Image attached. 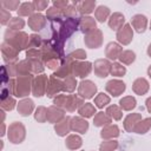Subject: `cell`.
Returning a JSON list of instances; mask_svg holds the SVG:
<instances>
[{
  "instance_id": "cell-1",
  "label": "cell",
  "mask_w": 151,
  "mask_h": 151,
  "mask_svg": "<svg viewBox=\"0 0 151 151\" xmlns=\"http://www.w3.org/2000/svg\"><path fill=\"white\" fill-rule=\"evenodd\" d=\"M4 41L15 47L19 52L22 50H28L29 46V35L24 31H12L6 29L4 34Z\"/></svg>"
},
{
  "instance_id": "cell-2",
  "label": "cell",
  "mask_w": 151,
  "mask_h": 151,
  "mask_svg": "<svg viewBox=\"0 0 151 151\" xmlns=\"http://www.w3.org/2000/svg\"><path fill=\"white\" fill-rule=\"evenodd\" d=\"M33 74L27 76H19L14 79V86H13V96L17 98H26L32 92V85H33Z\"/></svg>"
},
{
  "instance_id": "cell-3",
  "label": "cell",
  "mask_w": 151,
  "mask_h": 151,
  "mask_svg": "<svg viewBox=\"0 0 151 151\" xmlns=\"http://www.w3.org/2000/svg\"><path fill=\"white\" fill-rule=\"evenodd\" d=\"M7 137H8V140L12 144L22 143L25 140V137H26V127H25V125L22 123H20V122H13L8 126Z\"/></svg>"
},
{
  "instance_id": "cell-4",
  "label": "cell",
  "mask_w": 151,
  "mask_h": 151,
  "mask_svg": "<svg viewBox=\"0 0 151 151\" xmlns=\"http://www.w3.org/2000/svg\"><path fill=\"white\" fill-rule=\"evenodd\" d=\"M97 85L88 79H83L78 84V96L83 99H91L97 93Z\"/></svg>"
},
{
  "instance_id": "cell-5",
  "label": "cell",
  "mask_w": 151,
  "mask_h": 151,
  "mask_svg": "<svg viewBox=\"0 0 151 151\" xmlns=\"http://www.w3.org/2000/svg\"><path fill=\"white\" fill-rule=\"evenodd\" d=\"M47 83H48V77L46 74L42 73V74L35 76L33 79V85H32V94L37 98L46 96Z\"/></svg>"
},
{
  "instance_id": "cell-6",
  "label": "cell",
  "mask_w": 151,
  "mask_h": 151,
  "mask_svg": "<svg viewBox=\"0 0 151 151\" xmlns=\"http://www.w3.org/2000/svg\"><path fill=\"white\" fill-rule=\"evenodd\" d=\"M93 70V64L90 61H73L72 63V74L77 78L85 79Z\"/></svg>"
},
{
  "instance_id": "cell-7",
  "label": "cell",
  "mask_w": 151,
  "mask_h": 151,
  "mask_svg": "<svg viewBox=\"0 0 151 151\" xmlns=\"http://www.w3.org/2000/svg\"><path fill=\"white\" fill-rule=\"evenodd\" d=\"M103 39H104L103 32L99 28H97V29L85 34L84 42H85L86 47H88V48H99L103 45Z\"/></svg>"
},
{
  "instance_id": "cell-8",
  "label": "cell",
  "mask_w": 151,
  "mask_h": 151,
  "mask_svg": "<svg viewBox=\"0 0 151 151\" xmlns=\"http://www.w3.org/2000/svg\"><path fill=\"white\" fill-rule=\"evenodd\" d=\"M63 91H64V80L51 76L48 78V83H47L46 96L48 98H54L55 96H58V93H60Z\"/></svg>"
},
{
  "instance_id": "cell-9",
  "label": "cell",
  "mask_w": 151,
  "mask_h": 151,
  "mask_svg": "<svg viewBox=\"0 0 151 151\" xmlns=\"http://www.w3.org/2000/svg\"><path fill=\"white\" fill-rule=\"evenodd\" d=\"M1 53H2V58L7 64H12V63H18L19 60V51L13 47L12 45L7 44L6 41H4L1 44Z\"/></svg>"
},
{
  "instance_id": "cell-10",
  "label": "cell",
  "mask_w": 151,
  "mask_h": 151,
  "mask_svg": "<svg viewBox=\"0 0 151 151\" xmlns=\"http://www.w3.org/2000/svg\"><path fill=\"white\" fill-rule=\"evenodd\" d=\"M105 90L109 94H111L112 97H118L120 94H123L126 90V85L123 80L119 79H111L106 83L105 85Z\"/></svg>"
},
{
  "instance_id": "cell-11",
  "label": "cell",
  "mask_w": 151,
  "mask_h": 151,
  "mask_svg": "<svg viewBox=\"0 0 151 151\" xmlns=\"http://www.w3.org/2000/svg\"><path fill=\"white\" fill-rule=\"evenodd\" d=\"M112 63L109 59H97L93 64V71L94 74L99 78H105L110 74Z\"/></svg>"
},
{
  "instance_id": "cell-12",
  "label": "cell",
  "mask_w": 151,
  "mask_h": 151,
  "mask_svg": "<svg viewBox=\"0 0 151 151\" xmlns=\"http://www.w3.org/2000/svg\"><path fill=\"white\" fill-rule=\"evenodd\" d=\"M117 41L120 45H129L133 39V29L130 24H125L116 34Z\"/></svg>"
},
{
  "instance_id": "cell-13",
  "label": "cell",
  "mask_w": 151,
  "mask_h": 151,
  "mask_svg": "<svg viewBox=\"0 0 151 151\" xmlns=\"http://www.w3.org/2000/svg\"><path fill=\"white\" fill-rule=\"evenodd\" d=\"M46 15L41 14V13H34L32 17L28 18V21H27V25L28 27L34 31V32H39L41 31L45 25H46Z\"/></svg>"
},
{
  "instance_id": "cell-14",
  "label": "cell",
  "mask_w": 151,
  "mask_h": 151,
  "mask_svg": "<svg viewBox=\"0 0 151 151\" xmlns=\"http://www.w3.org/2000/svg\"><path fill=\"white\" fill-rule=\"evenodd\" d=\"M88 130V122L80 117V116H74L71 118V131L78 132L80 134H85Z\"/></svg>"
},
{
  "instance_id": "cell-15",
  "label": "cell",
  "mask_w": 151,
  "mask_h": 151,
  "mask_svg": "<svg viewBox=\"0 0 151 151\" xmlns=\"http://www.w3.org/2000/svg\"><path fill=\"white\" fill-rule=\"evenodd\" d=\"M65 116V110L61 107H58L55 105H52L47 107V122L52 124L59 123L61 119H64Z\"/></svg>"
},
{
  "instance_id": "cell-16",
  "label": "cell",
  "mask_w": 151,
  "mask_h": 151,
  "mask_svg": "<svg viewBox=\"0 0 151 151\" xmlns=\"http://www.w3.org/2000/svg\"><path fill=\"white\" fill-rule=\"evenodd\" d=\"M79 29L84 34H87L97 29V21L90 15H83L79 18Z\"/></svg>"
},
{
  "instance_id": "cell-17",
  "label": "cell",
  "mask_w": 151,
  "mask_h": 151,
  "mask_svg": "<svg viewBox=\"0 0 151 151\" xmlns=\"http://www.w3.org/2000/svg\"><path fill=\"white\" fill-rule=\"evenodd\" d=\"M122 52H123L122 45L118 44V42H114V41L109 42L106 45V47H105V55H106V58L109 60H113L114 61V60L119 59Z\"/></svg>"
},
{
  "instance_id": "cell-18",
  "label": "cell",
  "mask_w": 151,
  "mask_h": 151,
  "mask_svg": "<svg viewBox=\"0 0 151 151\" xmlns=\"http://www.w3.org/2000/svg\"><path fill=\"white\" fill-rule=\"evenodd\" d=\"M18 113L22 117H28L33 111H34V101L29 98H24L21 99L18 105H17Z\"/></svg>"
},
{
  "instance_id": "cell-19",
  "label": "cell",
  "mask_w": 151,
  "mask_h": 151,
  "mask_svg": "<svg viewBox=\"0 0 151 151\" xmlns=\"http://www.w3.org/2000/svg\"><path fill=\"white\" fill-rule=\"evenodd\" d=\"M73 4L78 8V13L83 15H88L93 11H96V1L94 0H84V1H73Z\"/></svg>"
},
{
  "instance_id": "cell-20",
  "label": "cell",
  "mask_w": 151,
  "mask_h": 151,
  "mask_svg": "<svg viewBox=\"0 0 151 151\" xmlns=\"http://www.w3.org/2000/svg\"><path fill=\"white\" fill-rule=\"evenodd\" d=\"M71 118L72 117L66 116L59 123L54 124V131L59 137H66V134L70 133V131H71Z\"/></svg>"
},
{
  "instance_id": "cell-21",
  "label": "cell",
  "mask_w": 151,
  "mask_h": 151,
  "mask_svg": "<svg viewBox=\"0 0 151 151\" xmlns=\"http://www.w3.org/2000/svg\"><path fill=\"white\" fill-rule=\"evenodd\" d=\"M131 25L137 33H144L147 27V18L143 14H134L131 19Z\"/></svg>"
},
{
  "instance_id": "cell-22",
  "label": "cell",
  "mask_w": 151,
  "mask_h": 151,
  "mask_svg": "<svg viewBox=\"0 0 151 151\" xmlns=\"http://www.w3.org/2000/svg\"><path fill=\"white\" fill-rule=\"evenodd\" d=\"M107 24H109V27L112 29V31H119L124 25H125V17L119 13V12H114L113 14H111V17L109 18L107 20Z\"/></svg>"
},
{
  "instance_id": "cell-23",
  "label": "cell",
  "mask_w": 151,
  "mask_h": 151,
  "mask_svg": "<svg viewBox=\"0 0 151 151\" xmlns=\"http://www.w3.org/2000/svg\"><path fill=\"white\" fill-rule=\"evenodd\" d=\"M72 63L73 61H70L67 59H64L61 66L57 71H54L52 76L55 77V78H59V79H61V78L65 79V78H67L70 76H73L72 74Z\"/></svg>"
},
{
  "instance_id": "cell-24",
  "label": "cell",
  "mask_w": 151,
  "mask_h": 151,
  "mask_svg": "<svg viewBox=\"0 0 151 151\" xmlns=\"http://www.w3.org/2000/svg\"><path fill=\"white\" fill-rule=\"evenodd\" d=\"M150 84L145 78H137L132 83V91L138 96H144L149 92Z\"/></svg>"
},
{
  "instance_id": "cell-25",
  "label": "cell",
  "mask_w": 151,
  "mask_h": 151,
  "mask_svg": "<svg viewBox=\"0 0 151 151\" xmlns=\"http://www.w3.org/2000/svg\"><path fill=\"white\" fill-rule=\"evenodd\" d=\"M84 99L80 98L78 94H67V100H66V106L65 110L68 112H74L76 110H79V107L84 104Z\"/></svg>"
},
{
  "instance_id": "cell-26",
  "label": "cell",
  "mask_w": 151,
  "mask_h": 151,
  "mask_svg": "<svg viewBox=\"0 0 151 151\" xmlns=\"http://www.w3.org/2000/svg\"><path fill=\"white\" fill-rule=\"evenodd\" d=\"M120 131H119V127L118 125L116 124H109L106 126H104L100 131V137L104 139V140H109V139H114L119 136Z\"/></svg>"
},
{
  "instance_id": "cell-27",
  "label": "cell",
  "mask_w": 151,
  "mask_h": 151,
  "mask_svg": "<svg viewBox=\"0 0 151 151\" xmlns=\"http://www.w3.org/2000/svg\"><path fill=\"white\" fill-rule=\"evenodd\" d=\"M142 119L143 118H142L140 113H130V114H127L124 119V123H123L125 131L126 132H133V129H134L136 124Z\"/></svg>"
},
{
  "instance_id": "cell-28",
  "label": "cell",
  "mask_w": 151,
  "mask_h": 151,
  "mask_svg": "<svg viewBox=\"0 0 151 151\" xmlns=\"http://www.w3.org/2000/svg\"><path fill=\"white\" fill-rule=\"evenodd\" d=\"M65 145L68 150H78L83 145V139L79 134H68L66 137V140H65Z\"/></svg>"
},
{
  "instance_id": "cell-29",
  "label": "cell",
  "mask_w": 151,
  "mask_h": 151,
  "mask_svg": "<svg viewBox=\"0 0 151 151\" xmlns=\"http://www.w3.org/2000/svg\"><path fill=\"white\" fill-rule=\"evenodd\" d=\"M15 71H17V77H19V76L32 74L31 63H29L27 59L19 60L18 63H15Z\"/></svg>"
},
{
  "instance_id": "cell-30",
  "label": "cell",
  "mask_w": 151,
  "mask_h": 151,
  "mask_svg": "<svg viewBox=\"0 0 151 151\" xmlns=\"http://www.w3.org/2000/svg\"><path fill=\"white\" fill-rule=\"evenodd\" d=\"M78 113H79L80 117H83V118L86 119V118H91V117L96 116L97 110H96V106H94L92 103H84V104L79 107Z\"/></svg>"
},
{
  "instance_id": "cell-31",
  "label": "cell",
  "mask_w": 151,
  "mask_h": 151,
  "mask_svg": "<svg viewBox=\"0 0 151 151\" xmlns=\"http://www.w3.org/2000/svg\"><path fill=\"white\" fill-rule=\"evenodd\" d=\"M94 17L97 19V21L99 22H104L106 20H109V18L111 17V11L107 6H104V5H99L96 11H94Z\"/></svg>"
},
{
  "instance_id": "cell-32",
  "label": "cell",
  "mask_w": 151,
  "mask_h": 151,
  "mask_svg": "<svg viewBox=\"0 0 151 151\" xmlns=\"http://www.w3.org/2000/svg\"><path fill=\"white\" fill-rule=\"evenodd\" d=\"M111 123H112V119L106 114V112H103V111L97 112L93 118V124L97 127H104Z\"/></svg>"
},
{
  "instance_id": "cell-33",
  "label": "cell",
  "mask_w": 151,
  "mask_h": 151,
  "mask_svg": "<svg viewBox=\"0 0 151 151\" xmlns=\"http://www.w3.org/2000/svg\"><path fill=\"white\" fill-rule=\"evenodd\" d=\"M18 13V17H32L34 13H35V8H34V5H33V1L32 2H22L19 7V9L17 11Z\"/></svg>"
},
{
  "instance_id": "cell-34",
  "label": "cell",
  "mask_w": 151,
  "mask_h": 151,
  "mask_svg": "<svg viewBox=\"0 0 151 151\" xmlns=\"http://www.w3.org/2000/svg\"><path fill=\"white\" fill-rule=\"evenodd\" d=\"M150 129H151V117H147V118H143L142 120H139L136 124V126L133 129V132L138 133V134H144Z\"/></svg>"
},
{
  "instance_id": "cell-35",
  "label": "cell",
  "mask_w": 151,
  "mask_h": 151,
  "mask_svg": "<svg viewBox=\"0 0 151 151\" xmlns=\"http://www.w3.org/2000/svg\"><path fill=\"white\" fill-rule=\"evenodd\" d=\"M137 105V100L134 97L132 96H126V97H123L120 100H119V107L124 111H132Z\"/></svg>"
},
{
  "instance_id": "cell-36",
  "label": "cell",
  "mask_w": 151,
  "mask_h": 151,
  "mask_svg": "<svg viewBox=\"0 0 151 151\" xmlns=\"http://www.w3.org/2000/svg\"><path fill=\"white\" fill-rule=\"evenodd\" d=\"M106 114L111 118V119H113V120H120L122 118H123V110L118 106V105H114V104H112V105H109L107 107H106Z\"/></svg>"
},
{
  "instance_id": "cell-37",
  "label": "cell",
  "mask_w": 151,
  "mask_h": 151,
  "mask_svg": "<svg viewBox=\"0 0 151 151\" xmlns=\"http://www.w3.org/2000/svg\"><path fill=\"white\" fill-rule=\"evenodd\" d=\"M46 18L51 21H55V20H61V18H64V12L58 9L54 6H51L46 9Z\"/></svg>"
},
{
  "instance_id": "cell-38",
  "label": "cell",
  "mask_w": 151,
  "mask_h": 151,
  "mask_svg": "<svg viewBox=\"0 0 151 151\" xmlns=\"http://www.w3.org/2000/svg\"><path fill=\"white\" fill-rule=\"evenodd\" d=\"M134 60H136V53L133 51H131V50L123 51L120 57H119L120 64H124V65H131Z\"/></svg>"
},
{
  "instance_id": "cell-39",
  "label": "cell",
  "mask_w": 151,
  "mask_h": 151,
  "mask_svg": "<svg viewBox=\"0 0 151 151\" xmlns=\"http://www.w3.org/2000/svg\"><path fill=\"white\" fill-rule=\"evenodd\" d=\"M24 27H25V20L21 19L20 17L12 18L9 20L8 25H7V28L8 29H12V31H21Z\"/></svg>"
},
{
  "instance_id": "cell-40",
  "label": "cell",
  "mask_w": 151,
  "mask_h": 151,
  "mask_svg": "<svg viewBox=\"0 0 151 151\" xmlns=\"http://www.w3.org/2000/svg\"><path fill=\"white\" fill-rule=\"evenodd\" d=\"M86 55L87 54H86L85 50L79 48V50H76V51L71 52L70 54H67L65 57V59H67L70 61H83L84 59H86Z\"/></svg>"
},
{
  "instance_id": "cell-41",
  "label": "cell",
  "mask_w": 151,
  "mask_h": 151,
  "mask_svg": "<svg viewBox=\"0 0 151 151\" xmlns=\"http://www.w3.org/2000/svg\"><path fill=\"white\" fill-rule=\"evenodd\" d=\"M125 73H126V67L123 66V64L116 63V61L112 63L111 71H110L111 76H113V77H123V76H125Z\"/></svg>"
},
{
  "instance_id": "cell-42",
  "label": "cell",
  "mask_w": 151,
  "mask_h": 151,
  "mask_svg": "<svg viewBox=\"0 0 151 151\" xmlns=\"http://www.w3.org/2000/svg\"><path fill=\"white\" fill-rule=\"evenodd\" d=\"M110 101H111V98L107 94H105L104 92H100L94 97V104L98 109L105 107L107 104H110Z\"/></svg>"
},
{
  "instance_id": "cell-43",
  "label": "cell",
  "mask_w": 151,
  "mask_h": 151,
  "mask_svg": "<svg viewBox=\"0 0 151 151\" xmlns=\"http://www.w3.org/2000/svg\"><path fill=\"white\" fill-rule=\"evenodd\" d=\"M77 86H78V83H77V79L74 76H70L64 79V91L65 92L72 93Z\"/></svg>"
},
{
  "instance_id": "cell-44",
  "label": "cell",
  "mask_w": 151,
  "mask_h": 151,
  "mask_svg": "<svg viewBox=\"0 0 151 151\" xmlns=\"http://www.w3.org/2000/svg\"><path fill=\"white\" fill-rule=\"evenodd\" d=\"M34 119L38 123H45L47 120V109L42 105L38 106L34 111Z\"/></svg>"
},
{
  "instance_id": "cell-45",
  "label": "cell",
  "mask_w": 151,
  "mask_h": 151,
  "mask_svg": "<svg viewBox=\"0 0 151 151\" xmlns=\"http://www.w3.org/2000/svg\"><path fill=\"white\" fill-rule=\"evenodd\" d=\"M118 147V142L114 139H109L101 142L99 145V151H114Z\"/></svg>"
},
{
  "instance_id": "cell-46",
  "label": "cell",
  "mask_w": 151,
  "mask_h": 151,
  "mask_svg": "<svg viewBox=\"0 0 151 151\" xmlns=\"http://www.w3.org/2000/svg\"><path fill=\"white\" fill-rule=\"evenodd\" d=\"M20 5H21V2L19 0H4V1H0V6L6 8L7 11L9 9V12L11 11H18Z\"/></svg>"
},
{
  "instance_id": "cell-47",
  "label": "cell",
  "mask_w": 151,
  "mask_h": 151,
  "mask_svg": "<svg viewBox=\"0 0 151 151\" xmlns=\"http://www.w3.org/2000/svg\"><path fill=\"white\" fill-rule=\"evenodd\" d=\"M42 41H44V39L39 34L33 33V34L29 35V46H28V48H39V47L42 46Z\"/></svg>"
},
{
  "instance_id": "cell-48",
  "label": "cell",
  "mask_w": 151,
  "mask_h": 151,
  "mask_svg": "<svg viewBox=\"0 0 151 151\" xmlns=\"http://www.w3.org/2000/svg\"><path fill=\"white\" fill-rule=\"evenodd\" d=\"M15 105H18V103H17L15 99H14L13 97H11V96H9L8 98L1 100V109L5 110V111H12V110L15 107Z\"/></svg>"
},
{
  "instance_id": "cell-49",
  "label": "cell",
  "mask_w": 151,
  "mask_h": 151,
  "mask_svg": "<svg viewBox=\"0 0 151 151\" xmlns=\"http://www.w3.org/2000/svg\"><path fill=\"white\" fill-rule=\"evenodd\" d=\"M26 59H39L42 61V52L40 48H28L26 51Z\"/></svg>"
},
{
  "instance_id": "cell-50",
  "label": "cell",
  "mask_w": 151,
  "mask_h": 151,
  "mask_svg": "<svg viewBox=\"0 0 151 151\" xmlns=\"http://www.w3.org/2000/svg\"><path fill=\"white\" fill-rule=\"evenodd\" d=\"M77 13H78V8H77V6L72 2V4H70V5L66 7V9L64 11V18H65V19H67V18H77Z\"/></svg>"
},
{
  "instance_id": "cell-51",
  "label": "cell",
  "mask_w": 151,
  "mask_h": 151,
  "mask_svg": "<svg viewBox=\"0 0 151 151\" xmlns=\"http://www.w3.org/2000/svg\"><path fill=\"white\" fill-rule=\"evenodd\" d=\"M12 18H13V17H11V12H9V11H7V9L4 8V7H0V24H1L2 26L8 25L9 20H11Z\"/></svg>"
},
{
  "instance_id": "cell-52",
  "label": "cell",
  "mask_w": 151,
  "mask_h": 151,
  "mask_svg": "<svg viewBox=\"0 0 151 151\" xmlns=\"http://www.w3.org/2000/svg\"><path fill=\"white\" fill-rule=\"evenodd\" d=\"M66 100H67V94H58L53 98V104L58 107H61L65 110L66 106Z\"/></svg>"
},
{
  "instance_id": "cell-53",
  "label": "cell",
  "mask_w": 151,
  "mask_h": 151,
  "mask_svg": "<svg viewBox=\"0 0 151 151\" xmlns=\"http://www.w3.org/2000/svg\"><path fill=\"white\" fill-rule=\"evenodd\" d=\"M33 5H34V8H35L37 13H40L41 11L48 8L50 1L48 0H34L33 1Z\"/></svg>"
},
{
  "instance_id": "cell-54",
  "label": "cell",
  "mask_w": 151,
  "mask_h": 151,
  "mask_svg": "<svg viewBox=\"0 0 151 151\" xmlns=\"http://www.w3.org/2000/svg\"><path fill=\"white\" fill-rule=\"evenodd\" d=\"M63 64V60L61 59H50L45 63V65L47 66V68L52 70V71H57Z\"/></svg>"
},
{
  "instance_id": "cell-55",
  "label": "cell",
  "mask_w": 151,
  "mask_h": 151,
  "mask_svg": "<svg viewBox=\"0 0 151 151\" xmlns=\"http://www.w3.org/2000/svg\"><path fill=\"white\" fill-rule=\"evenodd\" d=\"M68 5H70L68 0H54L53 1V6L57 7L58 9H60V11H63V12L66 9V7Z\"/></svg>"
},
{
  "instance_id": "cell-56",
  "label": "cell",
  "mask_w": 151,
  "mask_h": 151,
  "mask_svg": "<svg viewBox=\"0 0 151 151\" xmlns=\"http://www.w3.org/2000/svg\"><path fill=\"white\" fill-rule=\"evenodd\" d=\"M145 106H146V110L151 113V97H149V98L145 100Z\"/></svg>"
},
{
  "instance_id": "cell-57",
  "label": "cell",
  "mask_w": 151,
  "mask_h": 151,
  "mask_svg": "<svg viewBox=\"0 0 151 151\" xmlns=\"http://www.w3.org/2000/svg\"><path fill=\"white\" fill-rule=\"evenodd\" d=\"M5 134H6V125H5V123H1V132H0V136L4 137Z\"/></svg>"
},
{
  "instance_id": "cell-58",
  "label": "cell",
  "mask_w": 151,
  "mask_h": 151,
  "mask_svg": "<svg viewBox=\"0 0 151 151\" xmlns=\"http://www.w3.org/2000/svg\"><path fill=\"white\" fill-rule=\"evenodd\" d=\"M4 111H5V110H1V112H0V113H1V123L5 122V112H4Z\"/></svg>"
},
{
  "instance_id": "cell-59",
  "label": "cell",
  "mask_w": 151,
  "mask_h": 151,
  "mask_svg": "<svg viewBox=\"0 0 151 151\" xmlns=\"http://www.w3.org/2000/svg\"><path fill=\"white\" fill-rule=\"evenodd\" d=\"M147 76H149V78L151 79V65L147 67Z\"/></svg>"
},
{
  "instance_id": "cell-60",
  "label": "cell",
  "mask_w": 151,
  "mask_h": 151,
  "mask_svg": "<svg viewBox=\"0 0 151 151\" xmlns=\"http://www.w3.org/2000/svg\"><path fill=\"white\" fill-rule=\"evenodd\" d=\"M147 55L151 58V44L149 45V47H147Z\"/></svg>"
},
{
  "instance_id": "cell-61",
  "label": "cell",
  "mask_w": 151,
  "mask_h": 151,
  "mask_svg": "<svg viewBox=\"0 0 151 151\" xmlns=\"http://www.w3.org/2000/svg\"><path fill=\"white\" fill-rule=\"evenodd\" d=\"M127 2H129V4H132V5H134V4H137L138 1H130V0H127Z\"/></svg>"
},
{
  "instance_id": "cell-62",
  "label": "cell",
  "mask_w": 151,
  "mask_h": 151,
  "mask_svg": "<svg viewBox=\"0 0 151 151\" xmlns=\"http://www.w3.org/2000/svg\"><path fill=\"white\" fill-rule=\"evenodd\" d=\"M150 29H151V21H150Z\"/></svg>"
}]
</instances>
